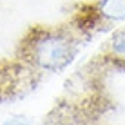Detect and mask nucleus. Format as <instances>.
Masks as SVG:
<instances>
[{
	"mask_svg": "<svg viewBox=\"0 0 125 125\" xmlns=\"http://www.w3.org/2000/svg\"><path fill=\"white\" fill-rule=\"evenodd\" d=\"M98 62L116 71H125V27L114 29L111 33L109 40L98 53Z\"/></svg>",
	"mask_w": 125,
	"mask_h": 125,
	"instance_id": "3",
	"label": "nucleus"
},
{
	"mask_svg": "<svg viewBox=\"0 0 125 125\" xmlns=\"http://www.w3.org/2000/svg\"><path fill=\"white\" fill-rule=\"evenodd\" d=\"M29 122H31V120H25L22 116H16V118H13V120H7L6 125H27Z\"/></svg>",
	"mask_w": 125,
	"mask_h": 125,
	"instance_id": "4",
	"label": "nucleus"
},
{
	"mask_svg": "<svg viewBox=\"0 0 125 125\" xmlns=\"http://www.w3.org/2000/svg\"><path fill=\"white\" fill-rule=\"evenodd\" d=\"M69 22L85 40L100 33H109L114 25L125 22V0H93L80 2Z\"/></svg>",
	"mask_w": 125,
	"mask_h": 125,
	"instance_id": "2",
	"label": "nucleus"
},
{
	"mask_svg": "<svg viewBox=\"0 0 125 125\" xmlns=\"http://www.w3.org/2000/svg\"><path fill=\"white\" fill-rule=\"evenodd\" d=\"M85 42L71 22L33 25L20 38L15 58L31 73H62L76 60Z\"/></svg>",
	"mask_w": 125,
	"mask_h": 125,
	"instance_id": "1",
	"label": "nucleus"
}]
</instances>
